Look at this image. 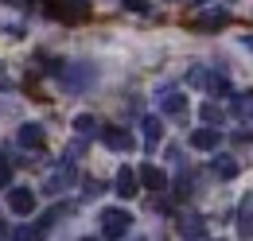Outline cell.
Returning a JSON list of instances; mask_svg holds the SVG:
<instances>
[{
    "label": "cell",
    "instance_id": "4316f807",
    "mask_svg": "<svg viewBox=\"0 0 253 241\" xmlns=\"http://www.w3.org/2000/svg\"><path fill=\"white\" fill-rule=\"evenodd\" d=\"M246 47H250V51H253V35H246Z\"/></svg>",
    "mask_w": 253,
    "mask_h": 241
},
{
    "label": "cell",
    "instance_id": "7c38bea8",
    "mask_svg": "<svg viewBox=\"0 0 253 241\" xmlns=\"http://www.w3.org/2000/svg\"><path fill=\"white\" fill-rule=\"evenodd\" d=\"M179 234H183L187 241H195V238L207 234V222H203L199 214H183V218H179Z\"/></svg>",
    "mask_w": 253,
    "mask_h": 241
},
{
    "label": "cell",
    "instance_id": "484cf974",
    "mask_svg": "<svg viewBox=\"0 0 253 241\" xmlns=\"http://www.w3.org/2000/svg\"><path fill=\"white\" fill-rule=\"evenodd\" d=\"M4 4H16V8H20V4H28V0H4Z\"/></svg>",
    "mask_w": 253,
    "mask_h": 241
},
{
    "label": "cell",
    "instance_id": "83f0119b",
    "mask_svg": "<svg viewBox=\"0 0 253 241\" xmlns=\"http://www.w3.org/2000/svg\"><path fill=\"white\" fill-rule=\"evenodd\" d=\"M191 4H207V0H191Z\"/></svg>",
    "mask_w": 253,
    "mask_h": 241
},
{
    "label": "cell",
    "instance_id": "2e32d148",
    "mask_svg": "<svg viewBox=\"0 0 253 241\" xmlns=\"http://www.w3.org/2000/svg\"><path fill=\"white\" fill-rule=\"evenodd\" d=\"M226 24H230L226 12H203V16H199V28L203 31H218V28H226Z\"/></svg>",
    "mask_w": 253,
    "mask_h": 241
},
{
    "label": "cell",
    "instance_id": "f1b7e54d",
    "mask_svg": "<svg viewBox=\"0 0 253 241\" xmlns=\"http://www.w3.org/2000/svg\"><path fill=\"white\" fill-rule=\"evenodd\" d=\"M82 241H94V238H82Z\"/></svg>",
    "mask_w": 253,
    "mask_h": 241
},
{
    "label": "cell",
    "instance_id": "44dd1931",
    "mask_svg": "<svg viewBox=\"0 0 253 241\" xmlns=\"http://www.w3.org/2000/svg\"><path fill=\"white\" fill-rule=\"evenodd\" d=\"M12 183V160H8V152H0V191Z\"/></svg>",
    "mask_w": 253,
    "mask_h": 241
},
{
    "label": "cell",
    "instance_id": "8fae6325",
    "mask_svg": "<svg viewBox=\"0 0 253 241\" xmlns=\"http://www.w3.org/2000/svg\"><path fill=\"white\" fill-rule=\"evenodd\" d=\"M238 238H253V195L242 199V214H238Z\"/></svg>",
    "mask_w": 253,
    "mask_h": 241
},
{
    "label": "cell",
    "instance_id": "5b68a950",
    "mask_svg": "<svg viewBox=\"0 0 253 241\" xmlns=\"http://www.w3.org/2000/svg\"><path fill=\"white\" fill-rule=\"evenodd\" d=\"M16 144L28 152H39L47 144V132H43V124H20V132H16Z\"/></svg>",
    "mask_w": 253,
    "mask_h": 241
},
{
    "label": "cell",
    "instance_id": "4fadbf2b",
    "mask_svg": "<svg viewBox=\"0 0 253 241\" xmlns=\"http://www.w3.org/2000/svg\"><path fill=\"white\" fill-rule=\"evenodd\" d=\"M160 105H164L168 117H183V113H187V97H183V93H171V90L160 97Z\"/></svg>",
    "mask_w": 253,
    "mask_h": 241
},
{
    "label": "cell",
    "instance_id": "3957f363",
    "mask_svg": "<svg viewBox=\"0 0 253 241\" xmlns=\"http://www.w3.org/2000/svg\"><path fill=\"white\" fill-rule=\"evenodd\" d=\"M78 179V171H74V163L70 160H63L59 167H51L47 171V179H43V191L47 195H63V191H70V183Z\"/></svg>",
    "mask_w": 253,
    "mask_h": 241
},
{
    "label": "cell",
    "instance_id": "9a60e30c",
    "mask_svg": "<svg viewBox=\"0 0 253 241\" xmlns=\"http://www.w3.org/2000/svg\"><path fill=\"white\" fill-rule=\"evenodd\" d=\"M234 117L238 120H246V124H253V93H242V97H234Z\"/></svg>",
    "mask_w": 253,
    "mask_h": 241
},
{
    "label": "cell",
    "instance_id": "5bb4252c",
    "mask_svg": "<svg viewBox=\"0 0 253 241\" xmlns=\"http://www.w3.org/2000/svg\"><path fill=\"white\" fill-rule=\"evenodd\" d=\"M140 128H144V148H156V144H160V132H164L160 117H144V120H140Z\"/></svg>",
    "mask_w": 253,
    "mask_h": 241
},
{
    "label": "cell",
    "instance_id": "ffe728a7",
    "mask_svg": "<svg viewBox=\"0 0 253 241\" xmlns=\"http://www.w3.org/2000/svg\"><path fill=\"white\" fill-rule=\"evenodd\" d=\"M66 214H70V206H55V210H47L43 218H39V234H43V230H51V226H55L59 218H66Z\"/></svg>",
    "mask_w": 253,
    "mask_h": 241
},
{
    "label": "cell",
    "instance_id": "8992f818",
    "mask_svg": "<svg viewBox=\"0 0 253 241\" xmlns=\"http://www.w3.org/2000/svg\"><path fill=\"white\" fill-rule=\"evenodd\" d=\"M8 206H12V214L28 218V214L35 210V195L28 191V187H12V191H8Z\"/></svg>",
    "mask_w": 253,
    "mask_h": 241
},
{
    "label": "cell",
    "instance_id": "e0dca14e",
    "mask_svg": "<svg viewBox=\"0 0 253 241\" xmlns=\"http://www.w3.org/2000/svg\"><path fill=\"white\" fill-rule=\"evenodd\" d=\"M199 117H203V124H211V128H214V124H222V117H226V113H222V105H214V101H203Z\"/></svg>",
    "mask_w": 253,
    "mask_h": 241
},
{
    "label": "cell",
    "instance_id": "9c48e42d",
    "mask_svg": "<svg viewBox=\"0 0 253 241\" xmlns=\"http://www.w3.org/2000/svg\"><path fill=\"white\" fill-rule=\"evenodd\" d=\"M136 179L144 183V187H148V191H164V187H168V175H164V171H160V167H152V163H144V167H140V171H136Z\"/></svg>",
    "mask_w": 253,
    "mask_h": 241
},
{
    "label": "cell",
    "instance_id": "52a82bcc",
    "mask_svg": "<svg viewBox=\"0 0 253 241\" xmlns=\"http://www.w3.org/2000/svg\"><path fill=\"white\" fill-rule=\"evenodd\" d=\"M101 140H105V148H113V152L132 148V136H128L125 128H117V124H105V128H101Z\"/></svg>",
    "mask_w": 253,
    "mask_h": 241
},
{
    "label": "cell",
    "instance_id": "603a6c76",
    "mask_svg": "<svg viewBox=\"0 0 253 241\" xmlns=\"http://www.w3.org/2000/svg\"><path fill=\"white\" fill-rule=\"evenodd\" d=\"M82 195H86V199H94V195H101V183H97V179H86V191H82Z\"/></svg>",
    "mask_w": 253,
    "mask_h": 241
},
{
    "label": "cell",
    "instance_id": "d6986e66",
    "mask_svg": "<svg viewBox=\"0 0 253 241\" xmlns=\"http://www.w3.org/2000/svg\"><path fill=\"white\" fill-rule=\"evenodd\" d=\"M74 132H78L82 140H86V136H94V132H97V120L90 117V113H78V117H74Z\"/></svg>",
    "mask_w": 253,
    "mask_h": 241
},
{
    "label": "cell",
    "instance_id": "cb8c5ba5",
    "mask_svg": "<svg viewBox=\"0 0 253 241\" xmlns=\"http://www.w3.org/2000/svg\"><path fill=\"white\" fill-rule=\"evenodd\" d=\"M128 12H148V0H125Z\"/></svg>",
    "mask_w": 253,
    "mask_h": 241
},
{
    "label": "cell",
    "instance_id": "7a4b0ae2",
    "mask_svg": "<svg viewBox=\"0 0 253 241\" xmlns=\"http://www.w3.org/2000/svg\"><path fill=\"white\" fill-rule=\"evenodd\" d=\"M59 78H63V86L70 93H78V90H90V86H94V66H86V62H74V66H63V70H59Z\"/></svg>",
    "mask_w": 253,
    "mask_h": 241
},
{
    "label": "cell",
    "instance_id": "d4e9b609",
    "mask_svg": "<svg viewBox=\"0 0 253 241\" xmlns=\"http://www.w3.org/2000/svg\"><path fill=\"white\" fill-rule=\"evenodd\" d=\"M168 160H171L175 167H183V148H168Z\"/></svg>",
    "mask_w": 253,
    "mask_h": 241
},
{
    "label": "cell",
    "instance_id": "7402d4cb",
    "mask_svg": "<svg viewBox=\"0 0 253 241\" xmlns=\"http://www.w3.org/2000/svg\"><path fill=\"white\" fill-rule=\"evenodd\" d=\"M12 241H39V230H32V226H16V230H12Z\"/></svg>",
    "mask_w": 253,
    "mask_h": 241
},
{
    "label": "cell",
    "instance_id": "6da1fadb",
    "mask_svg": "<svg viewBox=\"0 0 253 241\" xmlns=\"http://www.w3.org/2000/svg\"><path fill=\"white\" fill-rule=\"evenodd\" d=\"M191 86L207 90V97H230V82H226V74L203 70V66H195V70H191Z\"/></svg>",
    "mask_w": 253,
    "mask_h": 241
},
{
    "label": "cell",
    "instance_id": "30bf717a",
    "mask_svg": "<svg viewBox=\"0 0 253 241\" xmlns=\"http://www.w3.org/2000/svg\"><path fill=\"white\" fill-rule=\"evenodd\" d=\"M113 187H117V195H121V199H132V195H136V187H140V179H136V171H132V167H121Z\"/></svg>",
    "mask_w": 253,
    "mask_h": 241
},
{
    "label": "cell",
    "instance_id": "ba28073f",
    "mask_svg": "<svg viewBox=\"0 0 253 241\" xmlns=\"http://www.w3.org/2000/svg\"><path fill=\"white\" fill-rule=\"evenodd\" d=\"M191 144L199 152H214L222 144V132L218 128H195V132H191Z\"/></svg>",
    "mask_w": 253,
    "mask_h": 241
},
{
    "label": "cell",
    "instance_id": "277c9868",
    "mask_svg": "<svg viewBox=\"0 0 253 241\" xmlns=\"http://www.w3.org/2000/svg\"><path fill=\"white\" fill-rule=\"evenodd\" d=\"M128 218L125 210H101V238H109V241H121L128 234Z\"/></svg>",
    "mask_w": 253,
    "mask_h": 241
},
{
    "label": "cell",
    "instance_id": "ac0fdd59",
    "mask_svg": "<svg viewBox=\"0 0 253 241\" xmlns=\"http://www.w3.org/2000/svg\"><path fill=\"white\" fill-rule=\"evenodd\" d=\"M214 175H218V179H234V175H238V160L218 156V160H214Z\"/></svg>",
    "mask_w": 253,
    "mask_h": 241
}]
</instances>
